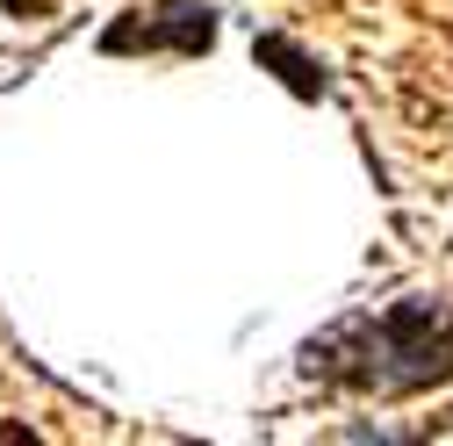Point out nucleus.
Masks as SVG:
<instances>
[{
    "instance_id": "nucleus-2",
    "label": "nucleus",
    "mask_w": 453,
    "mask_h": 446,
    "mask_svg": "<svg viewBox=\"0 0 453 446\" xmlns=\"http://www.w3.org/2000/svg\"><path fill=\"white\" fill-rule=\"evenodd\" d=\"M223 15L209 8V0H158V8L144 15H123L101 29V50L108 58H130V50H180V58H202V50L216 43Z\"/></svg>"
},
{
    "instance_id": "nucleus-4",
    "label": "nucleus",
    "mask_w": 453,
    "mask_h": 446,
    "mask_svg": "<svg viewBox=\"0 0 453 446\" xmlns=\"http://www.w3.org/2000/svg\"><path fill=\"white\" fill-rule=\"evenodd\" d=\"M8 8H15V15H22V8H43V0H8Z\"/></svg>"
},
{
    "instance_id": "nucleus-1",
    "label": "nucleus",
    "mask_w": 453,
    "mask_h": 446,
    "mask_svg": "<svg viewBox=\"0 0 453 446\" xmlns=\"http://www.w3.org/2000/svg\"><path fill=\"white\" fill-rule=\"evenodd\" d=\"M303 374L353 396H425L453 381V303L395 296L374 317H338L303 346Z\"/></svg>"
},
{
    "instance_id": "nucleus-3",
    "label": "nucleus",
    "mask_w": 453,
    "mask_h": 446,
    "mask_svg": "<svg viewBox=\"0 0 453 446\" xmlns=\"http://www.w3.org/2000/svg\"><path fill=\"white\" fill-rule=\"evenodd\" d=\"M252 58H259L266 73H280V87H288L296 101H324V87H331V73L310 58V50H303L288 29H266V36H252Z\"/></svg>"
}]
</instances>
